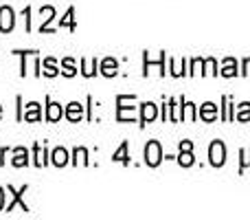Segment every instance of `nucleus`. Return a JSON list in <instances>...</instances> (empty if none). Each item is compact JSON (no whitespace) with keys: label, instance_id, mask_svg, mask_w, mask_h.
<instances>
[{"label":"nucleus","instance_id":"35","mask_svg":"<svg viewBox=\"0 0 250 220\" xmlns=\"http://www.w3.org/2000/svg\"><path fill=\"white\" fill-rule=\"evenodd\" d=\"M4 196H7V194H4V190L0 187V212H4V205H7V203H4Z\"/></svg>","mask_w":250,"mask_h":220},{"label":"nucleus","instance_id":"22","mask_svg":"<svg viewBox=\"0 0 250 220\" xmlns=\"http://www.w3.org/2000/svg\"><path fill=\"white\" fill-rule=\"evenodd\" d=\"M60 26L62 29H70V31L77 29V22H75V7H68V11L60 18Z\"/></svg>","mask_w":250,"mask_h":220},{"label":"nucleus","instance_id":"18","mask_svg":"<svg viewBox=\"0 0 250 220\" xmlns=\"http://www.w3.org/2000/svg\"><path fill=\"white\" fill-rule=\"evenodd\" d=\"M62 71H60V66H57V62H55V57H44L42 60V75L44 77H57Z\"/></svg>","mask_w":250,"mask_h":220},{"label":"nucleus","instance_id":"10","mask_svg":"<svg viewBox=\"0 0 250 220\" xmlns=\"http://www.w3.org/2000/svg\"><path fill=\"white\" fill-rule=\"evenodd\" d=\"M40 16H42V26H40V33H53V29L48 24H51L53 20H55V7L53 4H44V7H40Z\"/></svg>","mask_w":250,"mask_h":220},{"label":"nucleus","instance_id":"9","mask_svg":"<svg viewBox=\"0 0 250 220\" xmlns=\"http://www.w3.org/2000/svg\"><path fill=\"white\" fill-rule=\"evenodd\" d=\"M22 121H29V123H35V121H42V106L38 101H29L24 106V112H22Z\"/></svg>","mask_w":250,"mask_h":220},{"label":"nucleus","instance_id":"21","mask_svg":"<svg viewBox=\"0 0 250 220\" xmlns=\"http://www.w3.org/2000/svg\"><path fill=\"white\" fill-rule=\"evenodd\" d=\"M112 161L114 163H121V165H129V143L123 141L121 146L117 147V152L112 154Z\"/></svg>","mask_w":250,"mask_h":220},{"label":"nucleus","instance_id":"7","mask_svg":"<svg viewBox=\"0 0 250 220\" xmlns=\"http://www.w3.org/2000/svg\"><path fill=\"white\" fill-rule=\"evenodd\" d=\"M31 154H33V165L35 168H44V165L51 161V152H48V147L44 146V143H33Z\"/></svg>","mask_w":250,"mask_h":220},{"label":"nucleus","instance_id":"2","mask_svg":"<svg viewBox=\"0 0 250 220\" xmlns=\"http://www.w3.org/2000/svg\"><path fill=\"white\" fill-rule=\"evenodd\" d=\"M143 159H145V165H147V168H158V165L165 161L163 146H160V141H156V139L147 141L145 150H143Z\"/></svg>","mask_w":250,"mask_h":220},{"label":"nucleus","instance_id":"12","mask_svg":"<svg viewBox=\"0 0 250 220\" xmlns=\"http://www.w3.org/2000/svg\"><path fill=\"white\" fill-rule=\"evenodd\" d=\"M222 77H237L239 75V62L235 57H224L222 60V71H220Z\"/></svg>","mask_w":250,"mask_h":220},{"label":"nucleus","instance_id":"26","mask_svg":"<svg viewBox=\"0 0 250 220\" xmlns=\"http://www.w3.org/2000/svg\"><path fill=\"white\" fill-rule=\"evenodd\" d=\"M73 165H90V159H88V150L86 147H75L73 150V159H70Z\"/></svg>","mask_w":250,"mask_h":220},{"label":"nucleus","instance_id":"27","mask_svg":"<svg viewBox=\"0 0 250 220\" xmlns=\"http://www.w3.org/2000/svg\"><path fill=\"white\" fill-rule=\"evenodd\" d=\"M202 75H211V77H217V75H220V69H217V60H215V57H207V60H204Z\"/></svg>","mask_w":250,"mask_h":220},{"label":"nucleus","instance_id":"8","mask_svg":"<svg viewBox=\"0 0 250 220\" xmlns=\"http://www.w3.org/2000/svg\"><path fill=\"white\" fill-rule=\"evenodd\" d=\"M198 117L204 123H213V121L220 117V110H217V106L213 104V101H207V104L198 106Z\"/></svg>","mask_w":250,"mask_h":220},{"label":"nucleus","instance_id":"34","mask_svg":"<svg viewBox=\"0 0 250 220\" xmlns=\"http://www.w3.org/2000/svg\"><path fill=\"white\" fill-rule=\"evenodd\" d=\"M160 119L169 121V101H165V104H163V115H160Z\"/></svg>","mask_w":250,"mask_h":220},{"label":"nucleus","instance_id":"29","mask_svg":"<svg viewBox=\"0 0 250 220\" xmlns=\"http://www.w3.org/2000/svg\"><path fill=\"white\" fill-rule=\"evenodd\" d=\"M204 71V57H193L191 60V66H189V75L193 77V75H202Z\"/></svg>","mask_w":250,"mask_h":220},{"label":"nucleus","instance_id":"17","mask_svg":"<svg viewBox=\"0 0 250 220\" xmlns=\"http://www.w3.org/2000/svg\"><path fill=\"white\" fill-rule=\"evenodd\" d=\"M182 104H185V97H180V99H169V121H171V123L182 121Z\"/></svg>","mask_w":250,"mask_h":220},{"label":"nucleus","instance_id":"24","mask_svg":"<svg viewBox=\"0 0 250 220\" xmlns=\"http://www.w3.org/2000/svg\"><path fill=\"white\" fill-rule=\"evenodd\" d=\"M60 71L64 77H75V75H77V64H75L73 57H64L60 64Z\"/></svg>","mask_w":250,"mask_h":220},{"label":"nucleus","instance_id":"6","mask_svg":"<svg viewBox=\"0 0 250 220\" xmlns=\"http://www.w3.org/2000/svg\"><path fill=\"white\" fill-rule=\"evenodd\" d=\"M13 26H16V11L9 4H4V7H0V31L9 33V31H13Z\"/></svg>","mask_w":250,"mask_h":220},{"label":"nucleus","instance_id":"3","mask_svg":"<svg viewBox=\"0 0 250 220\" xmlns=\"http://www.w3.org/2000/svg\"><path fill=\"white\" fill-rule=\"evenodd\" d=\"M26 190H29V185H22L20 190H16L13 185H9V187H7V192L11 194V200H9V203L4 205V212H13L16 207H20L22 212L29 214V205L24 203V194H26Z\"/></svg>","mask_w":250,"mask_h":220},{"label":"nucleus","instance_id":"11","mask_svg":"<svg viewBox=\"0 0 250 220\" xmlns=\"http://www.w3.org/2000/svg\"><path fill=\"white\" fill-rule=\"evenodd\" d=\"M62 117H64V108H62V104H57V101H53L51 97H46V121L57 123Z\"/></svg>","mask_w":250,"mask_h":220},{"label":"nucleus","instance_id":"37","mask_svg":"<svg viewBox=\"0 0 250 220\" xmlns=\"http://www.w3.org/2000/svg\"><path fill=\"white\" fill-rule=\"evenodd\" d=\"M0 119H2V106H0Z\"/></svg>","mask_w":250,"mask_h":220},{"label":"nucleus","instance_id":"16","mask_svg":"<svg viewBox=\"0 0 250 220\" xmlns=\"http://www.w3.org/2000/svg\"><path fill=\"white\" fill-rule=\"evenodd\" d=\"M11 165H13V168H26V165H29V150H26V147H22V146L13 147Z\"/></svg>","mask_w":250,"mask_h":220},{"label":"nucleus","instance_id":"36","mask_svg":"<svg viewBox=\"0 0 250 220\" xmlns=\"http://www.w3.org/2000/svg\"><path fill=\"white\" fill-rule=\"evenodd\" d=\"M7 152H9V147H0V168H2V163H4V156H7Z\"/></svg>","mask_w":250,"mask_h":220},{"label":"nucleus","instance_id":"20","mask_svg":"<svg viewBox=\"0 0 250 220\" xmlns=\"http://www.w3.org/2000/svg\"><path fill=\"white\" fill-rule=\"evenodd\" d=\"M169 66H171L173 77H185V75H189V71H187V57H180V60H171V57H169Z\"/></svg>","mask_w":250,"mask_h":220},{"label":"nucleus","instance_id":"31","mask_svg":"<svg viewBox=\"0 0 250 220\" xmlns=\"http://www.w3.org/2000/svg\"><path fill=\"white\" fill-rule=\"evenodd\" d=\"M13 53L22 57V64H20V75H22V77H26V57H29V55H35V53H38V51H13Z\"/></svg>","mask_w":250,"mask_h":220},{"label":"nucleus","instance_id":"1","mask_svg":"<svg viewBox=\"0 0 250 220\" xmlns=\"http://www.w3.org/2000/svg\"><path fill=\"white\" fill-rule=\"evenodd\" d=\"M136 95H119L117 97V121H134L136 119Z\"/></svg>","mask_w":250,"mask_h":220},{"label":"nucleus","instance_id":"32","mask_svg":"<svg viewBox=\"0 0 250 220\" xmlns=\"http://www.w3.org/2000/svg\"><path fill=\"white\" fill-rule=\"evenodd\" d=\"M242 77H250V57H244L242 60Z\"/></svg>","mask_w":250,"mask_h":220},{"label":"nucleus","instance_id":"33","mask_svg":"<svg viewBox=\"0 0 250 220\" xmlns=\"http://www.w3.org/2000/svg\"><path fill=\"white\" fill-rule=\"evenodd\" d=\"M22 16H24V22H26V33H29V31H31V7H24Z\"/></svg>","mask_w":250,"mask_h":220},{"label":"nucleus","instance_id":"15","mask_svg":"<svg viewBox=\"0 0 250 220\" xmlns=\"http://www.w3.org/2000/svg\"><path fill=\"white\" fill-rule=\"evenodd\" d=\"M51 163L55 165V168H64V165H68L70 163V154H68V150L66 147H55V150L51 152Z\"/></svg>","mask_w":250,"mask_h":220},{"label":"nucleus","instance_id":"28","mask_svg":"<svg viewBox=\"0 0 250 220\" xmlns=\"http://www.w3.org/2000/svg\"><path fill=\"white\" fill-rule=\"evenodd\" d=\"M235 121H250V101H244V104L237 106V112H235Z\"/></svg>","mask_w":250,"mask_h":220},{"label":"nucleus","instance_id":"30","mask_svg":"<svg viewBox=\"0 0 250 220\" xmlns=\"http://www.w3.org/2000/svg\"><path fill=\"white\" fill-rule=\"evenodd\" d=\"M239 159H242L239 161V174H242L246 168H250V147H244V150L239 152Z\"/></svg>","mask_w":250,"mask_h":220},{"label":"nucleus","instance_id":"25","mask_svg":"<svg viewBox=\"0 0 250 220\" xmlns=\"http://www.w3.org/2000/svg\"><path fill=\"white\" fill-rule=\"evenodd\" d=\"M178 165H182V168H193L195 165V156H193V150H180V154L176 156Z\"/></svg>","mask_w":250,"mask_h":220},{"label":"nucleus","instance_id":"14","mask_svg":"<svg viewBox=\"0 0 250 220\" xmlns=\"http://www.w3.org/2000/svg\"><path fill=\"white\" fill-rule=\"evenodd\" d=\"M64 117L68 121H73V123H77V121L83 119V106L79 104V101H70V104L66 106V110H64Z\"/></svg>","mask_w":250,"mask_h":220},{"label":"nucleus","instance_id":"23","mask_svg":"<svg viewBox=\"0 0 250 220\" xmlns=\"http://www.w3.org/2000/svg\"><path fill=\"white\" fill-rule=\"evenodd\" d=\"M198 119V106L193 104V101H187L185 99V104H182V121H195Z\"/></svg>","mask_w":250,"mask_h":220},{"label":"nucleus","instance_id":"19","mask_svg":"<svg viewBox=\"0 0 250 220\" xmlns=\"http://www.w3.org/2000/svg\"><path fill=\"white\" fill-rule=\"evenodd\" d=\"M99 73V60H95V57H83L82 60V75L83 77H95V75Z\"/></svg>","mask_w":250,"mask_h":220},{"label":"nucleus","instance_id":"4","mask_svg":"<svg viewBox=\"0 0 250 220\" xmlns=\"http://www.w3.org/2000/svg\"><path fill=\"white\" fill-rule=\"evenodd\" d=\"M208 163H211L213 168H222V165L226 163V146H224V141L215 139V141L208 146Z\"/></svg>","mask_w":250,"mask_h":220},{"label":"nucleus","instance_id":"5","mask_svg":"<svg viewBox=\"0 0 250 220\" xmlns=\"http://www.w3.org/2000/svg\"><path fill=\"white\" fill-rule=\"evenodd\" d=\"M158 119V106L154 104V101H143L141 104V117H138V121H141V128H145L147 123H151V121Z\"/></svg>","mask_w":250,"mask_h":220},{"label":"nucleus","instance_id":"13","mask_svg":"<svg viewBox=\"0 0 250 220\" xmlns=\"http://www.w3.org/2000/svg\"><path fill=\"white\" fill-rule=\"evenodd\" d=\"M99 73L104 75V77H117L119 73V62L114 60V57H104L99 64Z\"/></svg>","mask_w":250,"mask_h":220}]
</instances>
